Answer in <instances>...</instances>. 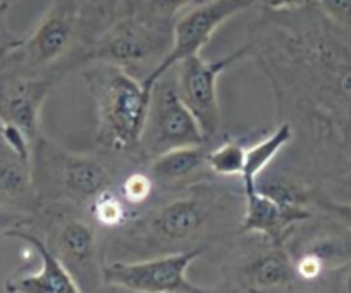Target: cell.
I'll use <instances>...</instances> for the list:
<instances>
[{"label": "cell", "mask_w": 351, "mask_h": 293, "mask_svg": "<svg viewBox=\"0 0 351 293\" xmlns=\"http://www.w3.org/2000/svg\"><path fill=\"white\" fill-rule=\"evenodd\" d=\"M84 80L97 102V141L112 150L140 147L152 93L128 71L110 64L95 62Z\"/></svg>", "instance_id": "cell-1"}, {"label": "cell", "mask_w": 351, "mask_h": 293, "mask_svg": "<svg viewBox=\"0 0 351 293\" xmlns=\"http://www.w3.org/2000/svg\"><path fill=\"white\" fill-rule=\"evenodd\" d=\"M171 47L172 28L169 23L131 14L114 23L99 36L81 62L110 64L130 73V69H140L148 62H155L157 67Z\"/></svg>", "instance_id": "cell-2"}, {"label": "cell", "mask_w": 351, "mask_h": 293, "mask_svg": "<svg viewBox=\"0 0 351 293\" xmlns=\"http://www.w3.org/2000/svg\"><path fill=\"white\" fill-rule=\"evenodd\" d=\"M256 2L258 0H207L186 9L172 26V47L169 54L150 75L141 80L145 92L152 93L158 80L164 78L171 67L188 57L198 56L228 19L253 8Z\"/></svg>", "instance_id": "cell-3"}, {"label": "cell", "mask_w": 351, "mask_h": 293, "mask_svg": "<svg viewBox=\"0 0 351 293\" xmlns=\"http://www.w3.org/2000/svg\"><path fill=\"white\" fill-rule=\"evenodd\" d=\"M202 248L157 255L145 261H114L104 264V283L133 293H205L186 278Z\"/></svg>", "instance_id": "cell-4"}, {"label": "cell", "mask_w": 351, "mask_h": 293, "mask_svg": "<svg viewBox=\"0 0 351 293\" xmlns=\"http://www.w3.org/2000/svg\"><path fill=\"white\" fill-rule=\"evenodd\" d=\"M205 140L207 138L181 100L178 89L158 80L152 90L147 123L140 140L145 156L155 159L169 150L204 145Z\"/></svg>", "instance_id": "cell-5"}, {"label": "cell", "mask_w": 351, "mask_h": 293, "mask_svg": "<svg viewBox=\"0 0 351 293\" xmlns=\"http://www.w3.org/2000/svg\"><path fill=\"white\" fill-rule=\"evenodd\" d=\"M248 52L250 45H246L215 60H205L198 54V56H191L180 62V76H178L176 89H178L183 104L200 126L205 138H212L214 134H217L219 126H221L217 100L219 76Z\"/></svg>", "instance_id": "cell-6"}, {"label": "cell", "mask_w": 351, "mask_h": 293, "mask_svg": "<svg viewBox=\"0 0 351 293\" xmlns=\"http://www.w3.org/2000/svg\"><path fill=\"white\" fill-rule=\"evenodd\" d=\"M80 9L81 0H53L32 35L9 47L5 59L28 67H42L59 59L73 42Z\"/></svg>", "instance_id": "cell-7"}, {"label": "cell", "mask_w": 351, "mask_h": 293, "mask_svg": "<svg viewBox=\"0 0 351 293\" xmlns=\"http://www.w3.org/2000/svg\"><path fill=\"white\" fill-rule=\"evenodd\" d=\"M73 274L81 293H97L104 281L99 240L93 226L80 218L59 219L53 226L52 244H47Z\"/></svg>", "instance_id": "cell-8"}, {"label": "cell", "mask_w": 351, "mask_h": 293, "mask_svg": "<svg viewBox=\"0 0 351 293\" xmlns=\"http://www.w3.org/2000/svg\"><path fill=\"white\" fill-rule=\"evenodd\" d=\"M52 89V78L0 69V123L18 126L35 145L40 141V113Z\"/></svg>", "instance_id": "cell-9"}, {"label": "cell", "mask_w": 351, "mask_h": 293, "mask_svg": "<svg viewBox=\"0 0 351 293\" xmlns=\"http://www.w3.org/2000/svg\"><path fill=\"white\" fill-rule=\"evenodd\" d=\"M212 218V204L207 198L181 197L169 202L136 224V231L150 235L155 244L183 245L195 240Z\"/></svg>", "instance_id": "cell-10"}, {"label": "cell", "mask_w": 351, "mask_h": 293, "mask_svg": "<svg viewBox=\"0 0 351 293\" xmlns=\"http://www.w3.org/2000/svg\"><path fill=\"white\" fill-rule=\"evenodd\" d=\"M312 218L305 205L282 204L255 188L245 194V212L239 230L241 233H256L271 245H282L295 226Z\"/></svg>", "instance_id": "cell-11"}, {"label": "cell", "mask_w": 351, "mask_h": 293, "mask_svg": "<svg viewBox=\"0 0 351 293\" xmlns=\"http://www.w3.org/2000/svg\"><path fill=\"white\" fill-rule=\"evenodd\" d=\"M28 245L40 259V271L33 274L12 276L5 281L8 293H81L76 279L73 278L66 266L50 250L47 242L36 233L25 228H16L5 235Z\"/></svg>", "instance_id": "cell-12"}, {"label": "cell", "mask_w": 351, "mask_h": 293, "mask_svg": "<svg viewBox=\"0 0 351 293\" xmlns=\"http://www.w3.org/2000/svg\"><path fill=\"white\" fill-rule=\"evenodd\" d=\"M296 278L293 257L282 245H271L269 250L256 254L246 262L243 269V281L253 292H271V290L289 286Z\"/></svg>", "instance_id": "cell-13"}, {"label": "cell", "mask_w": 351, "mask_h": 293, "mask_svg": "<svg viewBox=\"0 0 351 293\" xmlns=\"http://www.w3.org/2000/svg\"><path fill=\"white\" fill-rule=\"evenodd\" d=\"M59 181L64 190L77 200H92L97 194L109 188L106 166L90 156H66L59 164Z\"/></svg>", "instance_id": "cell-14"}, {"label": "cell", "mask_w": 351, "mask_h": 293, "mask_svg": "<svg viewBox=\"0 0 351 293\" xmlns=\"http://www.w3.org/2000/svg\"><path fill=\"white\" fill-rule=\"evenodd\" d=\"M36 198L32 166L12 152L0 157V204L28 212L35 209Z\"/></svg>", "instance_id": "cell-15"}, {"label": "cell", "mask_w": 351, "mask_h": 293, "mask_svg": "<svg viewBox=\"0 0 351 293\" xmlns=\"http://www.w3.org/2000/svg\"><path fill=\"white\" fill-rule=\"evenodd\" d=\"M207 154L204 145L169 150L152 159L150 176L164 183H181L207 166Z\"/></svg>", "instance_id": "cell-16"}, {"label": "cell", "mask_w": 351, "mask_h": 293, "mask_svg": "<svg viewBox=\"0 0 351 293\" xmlns=\"http://www.w3.org/2000/svg\"><path fill=\"white\" fill-rule=\"evenodd\" d=\"M293 140V126L289 123H282L278 130L267 138L260 140L253 147L246 149L245 166H243L241 180L243 191L252 194L256 188V181L262 176L265 167L272 163L276 156L285 149L286 145Z\"/></svg>", "instance_id": "cell-17"}, {"label": "cell", "mask_w": 351, "mask_h": 293, "mask_svg": "<svg viewBox=\"0 0 351 293\" xmlns=\"http://www.w3.org/2000/svg\"><path fill=\"white\" fill-rule=\"evenodd\" d=\"M298 255L315 262L322 272L332 271L351 259V238L343 233L315 235L303 245Z\"/></svg>", "instance_id": "cell-18"}, {"label": "cell", "mask_w": 351, "mask_h": 293, "mask_svg": "<svg viewBox=\"0 0 351 293\" xmlns=\"http://www.w3.org/2000/svg\"><path fill=\"white\" fill-rule=\"evenodd\" d=\"M90 214L93 221L104 228H121L130 221L126 200L114 190L106 188L90 200Z\"/></svg>", "instance_id": "cell-19"}, {"label": "cell", "mask_w": 351, "mask_h": 293, "mask_svg": "<svg viewBox=\"0 0 351 293\" xmlns=\"http://www.w3.org/2000/svg\"><path fill=\"white\" fill-rule=\"evenodd\" d=\"M245 154L241 141L226 140L207 154V167L219 176H241Z\"/></svg>", "instance_id": "cell-20"}, {"label": "cell", "mask_w": 351, "mask_h": 293, "mask_svg": "<svg viewBox=\"0 0 351 293\" xmlns=\"http://www.w3.org/2000/svg\"><path fill=\"white\" fill-rule=\"evenodd\" d=\"M195 4L197 0H143L140 14L162 23H171L174 16L181 14Z\"/></svg>", "instance_id": "cell-21"}, {"label": "cell", "mask_w": 351, "mask_h": 293, "mask_svg": "<svg viewBox=\"0 0 351 293\" xmlns=\"http://www.w3.org/2000/svg\"><path fill=\"white\" fill-rule=\"evenodd\" d=\"M154 188V180L147 173H133L121 185V197L128 205H141L148 200Z\"/></svg>", "instance_id": "cell-22"}, {"label": "cell", "mask_w": 351, "mask_h": 293, "mask_svg": "<svg viewBox=\"0 0 351 293\" xmlns=\"http://www.w3.org/2000/svg\"><path fill=\"white\" fill-rule=\"evenodd\" d=\"M0 138H2V141H4L5 147L9 149V152H12L18 159H21L23 163L32 166L33 143L29 141V138L26 137L25 131L19 130L14 124L2 123V128H0Z\"/></svg>", "instance_id": "cell-23"}, {"label": "cell", "mask_w": 351, "mask_h": 293, "mask_svg": "<svg viewBox=\"0 0 351 293\" xmlns=\"http://www.w3.org/2000/svg\"><path fill=\"white\" fill-rule=\"evenodd\" d=\"M29 223H32V215L28 212L0 204V235L5 237L9 231L16 230V228H25Z\"/></svg>", "instance_id": "cell-24"}, {"label": "cell", "mask_w": 351, "mask_h": 293, "mask_svg": "<svg viewBox=\"0 0 351 293\" xmlns=\"http://www.w3.org/2000/svg\"><path fill=\"white\" fill-rule=\"evenodd\" d=\"M324 14L339 25L351 23V0H319Z\"/></svg>", "instance_id": "cell-25"}, {"label": "cell", "mask_w": 351, "mask_h": 293, "mask_svg": "<svg viewBox=\"0 0 351 293\" xmlns=\"http://www.w3.org/2000/svg\"><path fill=\"white\" fill-rule=\"evenodd\" d=\"M320 205H322L329 214H332L337 221H341L348 230H351V204H339V202L324 200L320 202Z\"/></svg>", "instance_id": "cell-26"}, {"label": "cell", "mask_w": 351, "mask_h": 293, "mask_svg": "<svg viewBox=\"0 0 351 293\" xmlns=\"http://www.w3.org/2000/svg\"><path fill=\"white\" fill-rule=\"evenodd\" d=\"M262 2L271 11H289V9L303 5L305 0H262Z\"/></svg>", "instance_id": "cell-27"}, {"label": "cell", "mask_w": 351, "mask_h": 293, "mask_svg": "<svg viewBox=\"0 0 351 293\" xmlns=\"http://www.w3.org/2000/svg\"><path fill=\"white\" fill-rule=\"evenodd\" d=\"M341 293H351V268L344 272L341 279Z\"/></svg>", "instance_id": "cell-28"}, {"label": "cell", "mask_w": 351, "mask_h": 293, "mask_svg": "<svg viewBox=\"0 0 351 293\" xmlns=\"http://www.w3.org/2000/svg\"><path fill=\"white\" fill-rule=\"evenodd\" d=\"M8 8H9V2H5V4H0V33H2V30H4L5 12H8Z\"/></svg>", "instance_id": "cell-29"}, {"label": "cell", "mask_w": 351, "mask_h": 293, "mask_svg": "<svg viewBox=\"0 0 351 293\" xmlns=\"http://www.w3.org/2000/svg\"><path fill=\"white\" fill-rule=\"evenodd\" d=\"M202 2H207V0H197V4H202Z\"/></svg>", "instance_id": "cell-30"}, {"label": "cell", "mask_w": 351, "mask_h": 293, "mask_svg": "<svg viewBox=\"0 0 351 293\" xmlns=\"http://www.w3.org/2000/svg\"><path fill=\"white\" fill-rule=\"evenodd\" d=\"M5 2H9V0H0V4H5Z\"/></svg>", "instance_id": "cell-31"}, {"label": "cell", "mask_w": 351, "mask_h": 293, "mask_svg": "<svg viewBox=\"0 0 351 293\" xmlns=\"http://www.w3.org/2000/svg\"><path fill=\"white\" fill-rule=\"evenodd\" d=\"M0 128H2V123H0Z\"/></svg>", "instance_id": "cell-32"}]
</instances>
